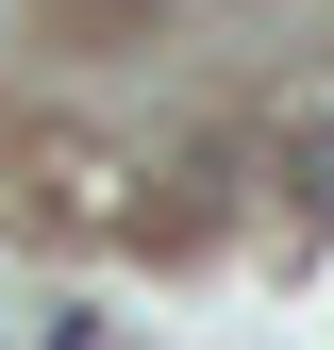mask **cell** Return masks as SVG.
Instances as JSON below:
<instances>
[{
  "mask_svg": "<svg viewBox=\"0 0 334 350\" xmlns=\"http://www.w3.org/2000/svg\"><path fill=\"white\" fill-rule=\"evenodd\" d=\"M0 350H101V317H84V300H17V317H0Z\"/></svg>",
  "mask_w": 334,
  "mask_h": 350,
  "instance_id": "cell-1",
  "label": "cell"
},
{
  "mask_svg": "<svg viewBox=\"0 0 334 350\" xmlns=\"http://www.w3.org/2000/svg\"><path fill=\"white\" fill-rule=\"evenodd\" d=\"M284 167H301V217H334V117H301V134H284Z\"/></svg>",
  "mask_w": 334,
  "mask_h": 350,
  "instance_id": "cell-2",
  "label": "cell"
}]
</instances>
